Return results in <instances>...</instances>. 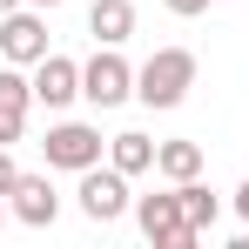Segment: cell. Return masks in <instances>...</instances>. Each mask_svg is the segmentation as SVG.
Listing matches in <instances>:
<instances>
[{"instance_id":"6da1fadb","label":"cell","mask_w":249,"mask_h":249,"mask_svg":"<svg viewBox=\"0 0 249 249\" xmlns=\"http://www.w3.org/2000/svg\"><path fill=\"white\" fill-rule=\"evenodd\" d=\"M189 88H196V54H189V47H155V54L135 68V94H142L148 108H175Z\"/></svg>"},{"instance_id":"7a4b0ae2","label":"cell","mask_w":249,"mask_h":249,"mask_svg":"<svg viewBox=\"0 0 249 249\" xmlns=\"http://www.w3.org/2000/svg\"><path fill=\"white\" fill-rule=\"evenodd\" d=\"M135 215H142V236H148L155 249H189V243H202V236L189 229V215H182V196H175V189H168V196H142Z\"/></svg>"},{"instance_id":"3957f363","label":"cell","mask_w":249,"mask_h":249,"mask_svg":"<svg viewBox=\"0 0 249 249\" xmlns=\"http://www.w3.org/2000/svg\"><path fill=\"white\" fill-rule=\"evenodd\" d=\"M81 94L94 101V108H115V101H128V94H135V68H128L115 47H101V54L81 68Z\"/></svg>"},{"instance_id":"277c9868","label":"cell","mask_w":249,"mask_h":249,"mask_svg":"<svg viewBox=\"0 0 249 249\" xmlns=\"http://www.w3.org/2000/svg\"><path fill=\"white\" fill-rule=\"evenodd\" d=\"M47 168H94L101 162V128H88V122H61V128H47Z\"/></svg>"},{"instance_id":"5b68a950","label":"cell","mask_w":249,"mask_h":249,"mask_svg":"<svg viewBox=\"0 0 249 249\" xmlns=\"http://www.w3.org/2000/svg\"><path fill=\"white\" fill-rule=\"evenodd\" d=\"M122 209H128V175H122V168H115V162H108V168H101V162L81 168V215H88V222H115Z\"/></svg>"},{"instance_id":"8992f818","label":"cell","mask_w":249,"mask_h":249,"mask_svg":"<svg viewBox=\"0 0 249 249\" xmlns=\"http://www.w3.org/2000/svg\"><path fill=\"white\" fill-rule=\"evenodd\" d=\"M0 54L14 61V68H27V61H41L47 54V27H41V14H0Z\"/></svg>"},{"instance_id":"52a82bcc","label":"cell","mask_w":249,"mask_h":249,"mask_svg":"<svg viewBox=\"0 0 249 249\" xmlns=\"http://www.w3.org/2000/svg\"><path fill=\"white\" fill-rule=\"evenodd\" d=\"M74 94H81V68H74L68 54H41V61H34V101L68 108Z\"/></svg>"},{"instance_id":"ba28073f","label":"cell","mask_w":249,"mask_h":249,"mask_svg":"<svg viewBox=\"0 0 249 249\" xmlns=\"http://www.w3.org/2000/svg\"><path fill=\"white\" fill-rule=\"evenodd\" d=\"M7 196H14V215H20L27 229H47V222L61 215V196L47 189V175H20V182H14Z\"/></svg>"},{"instance_id":"9c48e42d","label":"cell","mask_w":249,"mask_h":249,"mask_svg":"<svg viewBox=\"0 0 249 249\" xmlns=\"http://www.w3.org/2000/svg\"><path fill=\"white\" fill-rule=\"evenodd\" d=\"M27 101H34V81H20L14 68H0V148L20 142V128H27Z\"/></svg>"},{"instance_id":"30bf717a","label":"cell","mask_w":249,"mask_h":249,"mask_svg":"<svg viewBox=\"0 0 249 249\" xmlns=\"http://www.w3.org/2000/svg\"><path fill=\"white\" fill-rule=\"evenodd\" d=\"M88 34L101 47H122L128 34H135V7H128V0H94V7H88Z\"/></svg>"},{"instance_id":"8fae6325","label":"cell","mask_w":249,"mask_h":249,"mask_svg":"<svg viewBox=\"0 0 249 249\" xmlns=\"http://www.w3.org/2000/svg\"><path fill=\"white\" fill-rule=\"evenodd\" d=\"M108 162L122 168V175H142V168H155V142L128 128V135H115V142H108Z\"/></svg>"},{"instance_id":"7c38bea8","label":"cell","mask_w":249,"mask_h":249,"mask_svg":"<svg viewBox=\"0 0 249 249\" xmlns=\"http://www.w3.org/2000/svg\"><path fill=\"white\" fill-rule=\"evenodd\" d=\"M155 168H162L168 182H189V175H202V148L196 142H162L155 148Z\"/></svg>"},{"instance_id":"4fadbf2b","label":"cell","mask_w":249,"mask_h":249,"mask_svg":"<svg viewBox=\"0 0 249 249\" xmlns=\"http://www.w3.org/2000/svg\"><path fill=\"white\" fill-rule=\"evenodd\" d=\"M175 196H182V215H189V229H196V236H209V229H215V196H209L196 175H189V182H175Z\"/></svg>"},{"instance_id":"5bb4252c","label":"cell","mask_w":249,"mask_h":249,"mask_svg":"<svg viewBox=\"0 0 249 249\" xmlns=\"http://www.w3.org/2000/svg\"><path fill=\"white\" fill-rule=\"evenodd\" d=\"M14 182H20V168H14V155H7V148H0V196H7V189H14Z\"/></svg>"},{"instance_id":"9a60e30c","label":"cell","mask_w":249,"mask_h":249,"mask_svg":"<svg viewBox=\"0 0 249 249\" xmlns=\"http://www.w3.org/2000/svg\"><path fill=\"white\" fill-rule=\"evenodd\" d=\"M209 0H168V14H202Z\"/></svg>"},{"instance_id":"2e32d148","label":"cell","mask_w":249,"mask_h":249,"mask_svg":"<svg viewBox=\"0 0 249 249\" xmlns=\"http://www.w3.org/2000/svg\"><path fill=\"white\" fill-rule=\"evenodd\" d=\"M236 209H243V222H249V182H243V189H236Z\"/></svg>"},{"instance_id":"e0dca14e","label":"cell","mask_w":249,"mask_h":249,"mask_svg":"<svg viewBox=\"0 0 249 249\" xmlns=\"http://www.w3.org/2000/svg\"><path fill=\"white\" fill-rule=\"evenodd\" d=\"M14 7H20V0H0V14H14Z\"/></svg>"},{"instance_id":"ac0fdd59","label":"cell","mask_w":249,"mask_h":249,"mask_svg":"<svg viewBox=\"0 0 249 249\" xmlns=\"http://www.w3.org/2000/svg\"><path fill=\"white\" fill-rule=\"evenodd\" d=\"M27 7H61V0H27Z\"/></svg>"},{"instance_id":"d6986e66","label":"cell","mask_w":249,"mask_h":249,"mask_svg":"<svg viewBox=\"0 0 249 249\" xmlns=\"http://www.w3.org/2000/svg\"><path fill=\"white\" fill-rule=\"evenodd\" d=\"M243 249H249V236H243Z\"/></svg>"}]
</instances>
